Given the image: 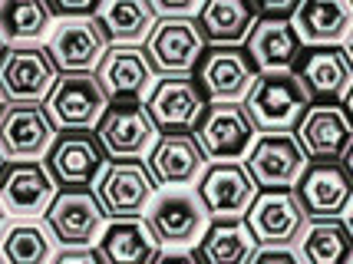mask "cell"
<instances>
[{"label": "cell", "instance_id": "74e56055", "mask_svg": "<svg viewBox=\"0 0 353 264\" xmlns=\"http://www.w3.org/2000/svg\"><path fill=\"white\" fill-rule=\"evenodd\" d=\"M152 264H199V258H195V251L169 248V251H159Z\"/></svg>", "mask_w": 353, "mask_h": 264}, {"label": "cell", "instance_id": "681fc988", "mask_svg": "<svg viewBox=\"0 0 353 264\" xmlns=\"http://www.w3.org/2000/svg\"><path fill=\"white\" fill-rule=\"evenodd\" d=\"M350 264H353V261H350Z\"/></svg>", "mask_w": 353, "mask_h": 264}, {"label": "cell", "instance_id": "f1b7e54d", "mask_svg": "<svg viewBox=\"0 0 353 264\" xmlns=\"http://www.w3.org/2000/svg\"><path fill=\"white\" fill-rule=\"evenodd\" d=\"M258 251H261V245L251 234L248 221L228 218V221H212L201 232L195 258H199V264H251Z\"/></svg>", "mask_w": 353, "mask_h": 264}, {"label": "cell", "instance_id": "603a6c76", "mask_svg": "<svg viewBox=\"0 0 353 264\" xmlns=\"http://www.w3.org/2000/svg\"><path fill=\"white\" fill-rule=\"evenodd\" d=\"M205 152L192 132H159L155 145L149 149V172H152L155 185L165 188H185L199 182L201 169H205Z\"/></svg>", "mask_w": 353, "mask_h": 264}, {"label": "cell", "instance_id": "f35d334b", "mask_svg": "<svg viewBox=\"0 0 353 264\" xmlns=\"http://www.w3.org/2000/svg\"><path fill=\"white\" fill-rule=\"evenodd\" d=\"M343 50H347V57H350V63H353V30L347 33V40H343Z\"/></svg>", "mask_w": 353, "mask_h": 264}, {"label": "cell", "instance_id": "ab89813d", "mask_svg": "<svg viewBox=\"0 0 353 264\" xmlns=\"http://www.w3.org/2000/svg\"><path fill=\"white\" fill-rule=\"evenodd\" d=\"M343 165H347V172H350V179H353V145H350V152H347V159H343Z\"/></svg>", "mask_w": 353, "mask_h": 264}, {"label": "cell", "instance_id": "d6986e66", "mask_svg": "<svg viewBox=\"0 0 353 264\" xmlns=\"http://www.w3.org/2000/svg\"><path fill=\"white\" fill-rule=\"evenodd\" d=\"M106 47V37L92 17H63L46 40V53L60 73H92Z\"/></svg>", "mask_w": 353, "mask_h": 264}, {"label": "cell", "instance_id": "44dd1931", "mask_svg": "<svg viewBox=\"0 0 353 264\" xmlns=\"http://www.w3.org/2000/svg\"><path fill=\"white\" fill-rule=\"evenodd\" d=\"M294 188L310 218H340L353 199V179L343 162H314Z\"/></svg>", "mask_w": 353, "mask_h": 264}, {"label": "cell", "instance_id": "484cf974", "mask_svg": "<svg viewBox=\"0 0 353 264\" xmlns=\"http://www.w3.org/2000/svg\"><path fill=\"white\" fill-rule=\"evenodd\" d=\"M162 245L149 232L145 218H109L96 238V254L103 264H152Z\"/></svg>", "mask_w": 353, "mask_h": 264}, {"label": "cell", "instance_id": "8d00e7d4", "mask_svg": "<svg viewBox=\"0 0 353 264\" xmlns=\"http://www.w3.org/2000/svg\"><path fill=\"white\" fill-rule=\"evenodd\" d=\"M251 264H301L291 248H261Z\"/></svg>", "mask_w": 353, "mask_h": 264}, {"label": "cell", "instance_id": "f6af8a7d", "mask_svg": "<svg viewBox=\"0 0 353 264\" xmlns=\"http://www.w3.org/2000/svg\"><path fill=\"white\" fill-rule=\"evenodd\" d=\"M3 50H7V43H3V37H0V53H3Z\"/></svg>", "mask_w": 353, "mask_h": 264}, {"label": "cell", "instance_id": "cb8c5ba5", "mask_svg": "<svg viewBox=\"0 0 353 264\" xmlns=\"http://www.w3.org/2000/svg\"><path fill=\"white\" fill-rule=\"evenodd\" d=\"M304 50L301 33L294 30L291 17H261L245 40V53L258 73H277L291 70L297 53Z\"/></svg>", "mask_w": 353, "mask_h": 264}, {"label": "cell", "instance_id": "4fadbf2b", "mask_svg": "<svg viewBox=\"0 0 353 264\" xmlns=\"http://www.w3.org/2000/svg\"><path fill=\"white\" fill-rule=\"evenodd\" d=\"M60 188L40 159H14L0 172V205L7 218H40Z\"/></svg>", "mask_w": 353, "mask_h": 264}, {"label": "cell", "instance_id": "60d3db41", "mask_svg": "<svg viewBox=\"0 0 353 264\" xmlns=\"http://www.w3.org/2000/svg\"><path fill=\"white\" fill-rule=\"evenodd\" d=\"M347 225H350V232H353V199H350V205H347Z\"/></svg>", "mask_w": 353, "mask_h": 264}, {"label": "cell", "instance_id": "b9f144b4", "mask_svg": "<svg viewBox=\"0 0 353 264\" xmlns=\"http://www.w3.org/2000/svg\"><path fill=\"white\" fill-rule=\"evenodd\" d=\"M347 116L353 119V90H350V96H347Z\"/></svg>", "mask_w": 353, "mask_h": 264}, {"label": "cell", "instance_id": "9a60e30c", "mask_svg": "<svg viewBox=\"0 0 353 264\" xmlns=\"http://www.w3.org/2000/svg\"><path fill=\"white\" fill-rule=\"evenodd\" d=\"M195 86L201 90L205 103H238L245 99L258 70L251 66L245 50L238 47H208L195 63Z\"/></svg>", "mask_w": 353, "mask_h": 264}, {"label": "cell", "instance_id": "ffe728a7", "mask_svg": "<svg viewBox=\"0 0 353 264\" xmlns=\"http://www.w3.org/2000/svg\"><path fill=\"white\" fill-rule=\"evenodd\" d=\"M142 106L159 132H192L205 109V96L192 77H162L142 99Z\"/></svg>", "mask_w": 353, "mask_h": 264}, {"label": "cell", "instance_id": "ac0fdd59", "mask_svg": "<svg viewBox=\"0 0 353 264\" xmlns=\"http://www.w3.org/2000/svg\"><path fill=\"white\" fill-rule=\"evenodd\" d=\"M57 125L43 103H3L0 109V152L14 159H43Z\"/></svg>", "mask_w": 353, "mask_h": 264}, {"label": "cell", "instance_id": "4dcf8cb0", "mask_svg": "<svg viewBox=\"0 0 353 264\" xmlns=\"http://www.w3.org/2000/svg\"><path fill=\"white\" fill-rule=\"evenodd\" d=\"M53 27V10L46 0H0V37L7 47L40 43Z\"/></svg>", "mask_w": 353, "mask_h": 264}, {"label": "cell", "instance_id": "ba28073f", "mask_svg": "<svg viewBox=\"0 0 353 264\" xmlns=\"http://www.w3.org/2000/svg\"><path fill=\"white\" fill-rule=\"evenodd\" d=\"M43 218L63 248H92L106 228V212L92 188H60Z\"/></svg>", "mask_w": 353, "mask_h": 264}, {"label": "cell", "instance_id": "5b68a950", "mask_svg": "<svg viewBox=\"0 0 353 264\" xmlns=\"http://www.w3.org/2000/svg\"><path fill=\"white\" fill-rule=\"evenodd\" d=\"M254 125L238 103H205L192 136L208 162H238L254 145Z\"/></svg>", "mask_w": 353, "mask_h": 264}, {"label": "cell", "instance_id": "7402d4cb", "mask_svg": "<svg viewBox=\"0 0 353 264\" xmlns=\"http://www.w3.org/2000/svg\"><path fill=\"white\" fill-rule=\"evenodd\" d=\"M92 77L109 103L116 99H142L152 90V66L145 60L142 47H106L103 60L96 63Z\"/></svg>", "mask_w": 353, "mask_h": 264}, {"label": "cell", "instance_id": "e575fe53", "mask_svg": "<svg viewBox=\"0 0 353 264\" xmlns=\"http://www.w3.org/2000/svg\"><path fill=\"white\" fill-rule=\"evenodd\" d=\"M50 264H103V261H99L96 248H63L53 254Z\"/></svg>", "mask_w": 353, "mask_h": 264}, {"label": "cell", "instance_id": "2e32d148", "mask_svg": "<svg viewBox=\"0 0 353 264\" xmlns=\"http://www.w3.org/2000/svg\"><path fill=\"white\" fill-rule=\"evenodd\" d=\"M43 106L60 132V129H92L106 112L109 99L92 73H60Z\"/></svg>", "mask_w": 353, "mask_h": 264}, {"label": "cell", "instance_id": "5bb4252c", "mask_svg": "<svg viewBox=\"0 0 353 264\" xmlns=\"http://www.w3.org/2000/svg\"><path fill=\"white\" fill-rule=\"evenodd\" d=\"M294 136L307 162H343L353 145V119L340 103H310Z\"/></svg>", "mask_w": 353, "mask_h": 264}, {"label": "cell", "instance_id": "836d02e7", "mask_svg": "<svg viewBox=\"0 0 353 264\" xmlns=\"http://www.w3.org/2000/svg\"><path fill=\"white\" fill-rule=\"evenodd\" d=\"M301 0H251L254 14L261 17H291Z\"/></svg>", "mask_w": 353, "mask_h": 264}, {"label": "cell", "instance_id": "8992f818", "mask_svg": "<svg viewBox=\"0 0 353 264\" xmlns=\"http://www.w3.org/2000/svg\"><path fill=\"white\" fill-rule=\"evenodd\" d=\"M60 70L53 66L46 47L20 43L0 53V99L3 103H46L57 86Z\"/></svg>", "mask_w": 353, "mask_h": 264}, {"label": "cell", "instance_id": "8fae6325", "mask_svg": "<svg viewBox=\"0 0 353 264\" xmlns=\"http://www.w3.org/2000/svg\"><path fill=\"white\" fill-rule=\"evenodd\" d=\"M291 73L304 86L310 103H347L353 90V63L340 43L301 50Z\"/></svg>", "mask_w": 353, "mask_h": 264}, {"label": "cell", "instance_id": "7dc6e473", "mask_svg": "<svg viewBox=\"0 0 353 264\" xmlns=\"http://www.w3.org/2000/svg\"><path fill=\"white\" fill-rule=\"evenodd\" d=\"M0 264H3V258H0Z\"/></svg>", "mask_w": 353, "mask_h": 264}, {"label": "cell", "instance_id": "30bf717a", "mask_svg": "<svg viewBox=\"0 0 353 264\" xmlns=\"http://www.w3.org/2000/svg\"><path fill=\"white\" fill-rule=\"evenodd\" d=\"M307 225V212L294 188H268L258 192L248 208V228L261 248H291Z\"/></svg>", "mask_w": 353, "mask_h": 264}, {"label": "cell", "instance_id": "ee69618b", "mask_svg": "<svg viewBox=\"0 0 353 264\" xmlns=\"http://www.w3.org/2000/svg\"><path fill=\"white\" fill-rule=\"evenodd\" d=\"M3 165H7V156H3V152H0V172H3Z\"/></svg>", "mask_w": 353, "mask_h": 264}, {"label": "cell", "instance_id": "7c38bea8", "mask_svg": "<svg viewBox=\"0 0 353 264\" xmlns=\"http://www.w3.org/2000/svg\"><path fill=\"white\" fill-rule=\"evenodd\" d=\"M245 169L261 192L294 188L307 169V156L294 132H264L245 156Z\"/></svg>", "mask_w": 353, "mask_h": 264}, {"label": "cell", "instance_id": "1f68e13d", "mask_svg": "<svg viewBox=\"0 0 353 264\" xmlns=\"http://www.w3.org/2000/svg\"><path fill=\"white\" fill-rule=\"evenodd\" d=\"M53 234L37 218L14 221L0 234V258L3 264H50L53 261Z\"/></svg>", "mask_w": 353, "mask_h": 264}, {"label": "cell", "instance_id": "277c9868", "mask_svg": "<svg viewBox=\"0 0 353 264\" xmlns=\"http://www.w3.org/2000/svg\"><path fill=\"white\" fill-rule=\"evenodd\" d=\"M106 162V149L92 129H60L43 156V165L57 188H92Z\"/></svg>", "mask_w": 353, "mask_h": 264}, {"label": "cell", "instance_id": "d6a6232c", "mask_svg": "<svg viewBox=\"0 0 353 264\" xmlns=\"http://www.w3.org/2000/svg\"><path fill=\"white\" fill-rule=\"evenodd\" d=\"M46 3H50L53 17L63 20V17H92L99 0H46Z\"/></svg>", "mask_w": 353, "mask_h": 264}, {"label": "cell", "instance_id": "4316f807", "mask_svg": "<svg viewBox=\"0 0 353 264\" xmlns=\"http://www.w3.org/2000/svg\"><path fill=\"white\" fill-rule=\"evenodd\" d=\"M291 23L307 47H337L353 30V7L350 0H301Z\"/></svg>", "mask_w": 353, "mask_h": 264}, {"label": "cell", "instance_id": "52a82bcc", "mask_svg": "<svg viewBox=\"0 0 353 264\" xmlns=\"http://www.w3.org/2000/svg\"><path fill=\"white\" fill-rule=\"evenodd\" d=\"M145 225L165 248H188L208 228V212L195 192L188 188H165L155 192V199L145 208Z\"/></svg>", "mask_w": 353, "mask_h": 264}, {"label": "cell", "instance_id": "e0dca14e", "mask_svg": "<svg viewBox=\"0 0 353 264\" xmlns=\"http://www.w3.org/2000/svg\"><path fill=\"white\" fill-rule=\"evenodd\" d=\"M195 195L201 199L208 218L228 221V218L248 215V208L258 195V185L241 162H212L208 169H201Z\"/></svg>", "mask_w": 353, "mask_h": 264}, {"label": "cell", "instance_id": "7bdbcfd3", "mask_svg": "<svg viewBox=\"0 0 353 264\" xmlns=\"http://www.w3.org/2000/svg\"><path fill=\"white\" fill-rule=\"evenodd\" d=\"M3 221H7V212H3V205H0V232H3Z\"/></svg>", "mask_w": 353, "mask_h": 264}, {"label": "cell", "instance_id": "83f0119b", "mask_svg": "<svg viewBox=\"0 0 353 264\" xmlns=\"http://www.w3.org/2000/svg\"><path fill=\"white\" fill-rule=\"evenodd\" d=\"M254 20H258V14H254L251 0H201L199 17H195L205 43H212V47L245 43Z\"/></svg>", "mask_w": 353, "mask_h": 264}, {"label": "cell", "instance_id": "c3c4849f", "mask_svg": "<svg viewBox=\"0 0 353 264\" xmlns=\"http://www.w3.org/2000/svg\"><path fill=\"white\" fill-rule=\"evenodd\" d=\"M350 7H353V0H350Z\"/></svg>", "mask_w": 353, "mask_h": 264}, {"label": "cell", "instance_id": "f546056e", "mask_svg": "<svg viewBox=\"0 0 353 264\" xmlns=\"http://www.w3.org/2000/svg\"><path fill=\"white\" fill-rule=\"evenodd\" d=\"M301 264H350L353 232L343 218H314L297 238Z\"/></svg>", "mask_w": 353, "mask_h": 264}, {"label": "cell", "instance_id": "bcb514c9", "mask_svg": "<svg viewBox=\"0 0 353 264\" xmlns=\"http://www.w3.org/2000/svg\"><path fill=\"white\" fill-rule=\"evenodd\" d=\"M0 109H3V99H0Z\"/></svg>", "mask_w": 353, "mask_h": 264}, {"label": "cell", "instance_id": "7a4b0ae2", "mask_svg": "<svg viewBox=\"0 0 353 264\" xmlns=\"http://www.w3.org/2000/svg\"><path fill=\"white\" fill-rule=\"evenodd\" d=\"M92 192L106 218H142L159 185L142 159H109L92 182Z\"/></svg>", "mask_w": 353, "mask_h": 264}, {"label": "cell", "instance_id": "3957f363", "mask_svg": "<svg viewBox=\"0 0 353 264\" xmlns=\"http://www.w3.org/2000/svg\"><path fill=\"white\" fill-rule=\"evenodd\" d=\"M142 50L155 77H192L205 53V37L195 17H159Z\"/></svg>", "mask_w": 353, "mask_h": 264}, {"label": "cell", "instance_id": "d590c367", "mask_svg": "<svg viewBox=\"0 0 353 264\" xmlns=\"http://www.w3.org/2000/svg\"><path fill=\"white\" fill-rule=\"evenodd\" d=\"M152 7L162 17H192V10L201 7V0H152Z\"/></svg>", "mask_w": 353, "mask_h": 264}, {"label": "cell", "instance_id": "d4e9b609", "mask_svg": "<svg viewBox=\"0 0 353 264\" xmlns=\"http://www.w3.org/2000/svg\"><path fill=\"white\" fill-rule=\"evenodd\" d=\"M92 20L103 30L109 47H139L145 43L159 14L152 0H99Z\"/></svg>", "mask_w": 353, "mask_h": 264}, {"label": "cell", "instance_id": "9c48e42d", "mask_svg": "<svg viewBox=\"0 0 353 264\" xmlns=\"http://www.w3.org/2000/svg\"><path fill=\"white\" fill-rule=\"evenodd\" d=\"M109 159H142L159 139V129L149 119L142 99H116L109 103L99 123L92 125Z\"/></svg>", "mask_w": 353, "mask_h": 264}, {"label": "cell", "instance_id": "6da1fadb", "mask_svg": "<svg viewBox=\"0 0 353 264\" xmlns=\"http://www.w3.org/2000/svg\"><path fill=\"white\" fill-rule=\"evenodd\" d=\"M310 106V96L291 70L258 73L245 96V112L258 132H294Z\"/></svg>", "mask_w": 353, "mask_h": 264}]
</instances>
